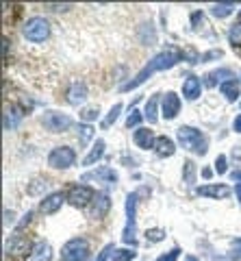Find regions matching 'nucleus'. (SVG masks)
Segmentation results:
<instances>
[{
  "label": "nucleus",
  "instance_id": "f257e3e1",
  "mask_svg": "<svg viewBox=\"0 0 241 261\" xmlns=\"http://www.w3.org/2000/svg\"><path fill=\"white\" fill-rule=\"evenodd\" d=\"M180 59H183V55L178 50H163V53H159V55L152 57V59L137 72V76L131 79V81H126V83L119 87V89H122V92H131V89H135V87H139V85L146 83V81L152 74H155V72H163L167 68H174V65L178 63Z\"/></svg>",
  "mask_w": 241,
  "mask_h": 261
},
{
  "label": "nucleus",
  "instance_id": "f03ea898",
  "mask_svg": "<svg viewBox=\"0 0 241 261\" xmlns=\"http://www.w3.org/2000/svg\"><path fill=\"white\" fill-rule=\"evenodd\" d=\"M176 137H178V142L185 150H191L196 154H206V150H208L206 137L194 126H180L176 130Z\"/></svg>",
  "mask_w": 241,
  "mask_h": 261
},
{
  "label": "nucleus",
  "instance_id": "7ed1b4c3",
  "mask_svg": "<svg viewBox=\"0 0 241 261\" xmlns=\"http://www.w3.org/2000/svg\"><path fill=\"white\" fill-rule=\"evenodd\" d=\"M137 194H128L126 196V226L122 233L124 244L137 246Z\"/></svg>",
  "mask_w": 241,
  "mask_h": 261
},
{
  "label": "nucleus",
  "instance_id": "20e7f679",
  "mask_svg": "<svg viewBox=\"0 0 241 261\" xmlns=\"http://www.w3.org/2000/svg\"><path fill=\"white\" fill-rule=\"evenodd\" d=\"M24 37L28 39V42L33 44H42L48 39V35H50V24H48L46 18H39V15H35V18H31L26 24H24Z\"/></svg>",
  "mask_w": 241,
  "mask_h": 261
},
{
  "label": "nucleus",
  "instance_id": "39448f33",
  "mask_svg": "<svg viewBox=\"0 0 241 261\" xmlns=\"http://www.w3.org/2000/svg\"><path fill=\"white\" fill-rule=\"evenodd\" d=\"M61 261H89V244L83 238H74L63 244Z\"/></svg>",
  "mask_w": 241,
  "mask_h": 261
},
{
  "label": "nucleus",
  "instance_id": "423d86ee",
  "mask_svg": "<svg viewBox=\"0 0 241 261\" xmlns=\"http://www.w3.org/2000/svg\"><path fill=\"white\" fill-rule=\"evenodd\" d=\"M76 163V152L70 146H57L48 154V166L54 170H68Z\"/></svg>",
  "mask_w": 241,
  "mask_h": 261
},
{
  "label": "nucleus",
  "instance_id": "0eeeda50",
  "mask_svg": "<svg viewBox=\"0 0 241 261\" xmlns=\"http://www.w3.org/2000/svg\"><path fill=\"white\" fill-rule=\"evenodd\" d=\"M42 124L50 130V133H63L72 126V118L66 116V113H59V111H46L44 118H42Z\"/></svg>",
  "mask_w": 241,
  "mask_h": 261
},
{
  "label": "nucleus",
  "instance_id": "6e6552de",
  "mask_svg": "<svg viewBox=\"0 0 241 261\" xmlns=\"http://www.w3.org/2000/svg\"><path fill=\"white\" fill-rule=\"evenodd\" d=\"M94 198H96V192L87 185H74L68 192V200H70V205H74V207H87Z\"/></svg>",
  "mask_w": 241,
  "mask_h": 261
},
{
  "label": "nucleus",
  "instance_id": "1a4fd4ad",
  "mask_svg": "<svg viewBox=\"0 0 241 261\" xmlns=\"http://www.w3.org/2000/svg\"><path fill=\"white\" fill-rule=\"evenodd\" d=\"M80 181H102V183H117V172L113 168H109V166H102L98 170H94V172H87L80 176Z\"/></svg>",
  "mask_w": 241,
  "mask_h": 261
},
{
  "label": "nucleus",
  "instance_id": "9d476101",
  "mask_svg": "<svg viewBox=\"0 0 241 261\" xmlns=\"http://www.w3.org/2000/svg\"><path fill=\"white\" fill-rule=\"evenodd\" d=\"M33 248L35 246H31V242L24 235H13L7 242V255H26V252H33Z\"/></svg>",
  "mask_w": 241,
  "mask_h": 261
},
{
  "label": "nucleus",
  "instance_id": "9b49d317",
  "mask_svg": "<svg viewBox=\"0 0 241 261\" xmlns=\"http://www.w3.org/2000/svg\"><path fill=\"white\" fill-rule=\"evenodd\" d=\"M66 198H68V196H63V192H52V194H48L46 198L42 200L39 209H42V214H48V216H50V214H57Z\"/></svg>",
  "mask_w": 241,
  "mask_h": 261
},
{
  "label": "nucleus",
  "instance_id": "f8f14e48",
  "mask_svg": "<svg viewBox=\"0 0 241 261\" xmlns=\"http://www.w3.org/2000/svg\"><path fill=\"white\" fill-rule=\"evenodd\" d=\"M180 113V98L174 92H167L163 96V118L165 120H174Z\"/></svg>",
  "mask_w": 241,
  "mask_h": 261
},
{
  "label": "nucleus",
  "instance_id": "ddd939ff",
  "mask_svg": "<svg viewBox=\"0 0 241 261\" xmlns=\"http://www.w3.org/2000/svg\"><path fill=\"white\" fill-rule=\"evenodd\" d=\"M198 196H204V198H228L230 196V187L226 185H202L196 190Z\"/></svg>",
  "mask_w": 241,
  "mask_h": 261
},
{
  "label": "nucleus",
  "instance_id": "4468645a",
  "mask_svg": "<svg viewBox=\"0 0 241 261\" xmlns=\"http://www.w3.org/2000/svg\"><path fill=\"white\" fill-rule=\"evenodd\" d=\"M111 209V200H109V196L107 194H98L94 198V207L89 211V218L94 220H102L104 216H107V211Z\"/></svg>",
  "mask_w": 241,
  "mask_h": 261
},
{
  "label": "nucleus",
  "instance_id": "2eb2a0df",
  "mask_svg": "<svg viewBox=\"0 0 241 261\" xmlns=\"http://www.w3.org/2000/svg\"><path fill=\"white\" fill-rule=\"evenodd\" d=\"M202 92V83H200L198 76H187L183 83V96L187 98V100H196Z\"/></svg>",
  "mask_w": 241,
  "mask_h": 261
},
{
  "label": "nucleus",
  "instance_id": "dca6fc26",
  "mask_svg": "<svg viewBox=\"0 0 241 261\" xmlns=\"http://www.w3.org/2000/svg\"><path fill=\"white\" fill-rule=\"evenodd\" d=\"M155 152L159 154V157H172V154L176 152V144L167 135H159L155 140Z\"/></svg>",
  "mask_w": 241,
  "mask_h": 261
},
{
  "label": "nucleus",
  "instance_id": "f3484780",
  "mask_svg": "<svg viewBox=\"0 0 241 261\" xmlns=\"http://www.w3.org/2000/svg\"><path fill=\"white\" fill-rule=\"evenodd\" d=\"M87 98V87L85 83H80V81H74L70 87V92H68V102L70 105H80Z\"/></svg>",
  "mask_w": 241,
  "mask_h": 261
},
{
  "label": "nucleus",
  "instance_id": "a211bd4d",
  "mask_svg": "<svg viewBox=\"0 0 241 261\" xmlns=\"http://www.w3.org/2000/svg\"><path fill=\"white\" fill-rule=\"evenodd\" d=\"M135 144H137L141 150L155 148V137H152V130L150 128H137V130H135Z\"/></svg>",
  "mask_w": 241,
  "mask_h": 261
},
{
  "label": "nucleus",
  "instance_id": "6ab92c4d",
  "mask_svg": "<svg viewBox=\"0 0 241 261\" xmlns=\"http://www.w3.org/2000/svg\"><path fill=\"white\" fill-rule=\"evenodd\" d=\"M50 259H52V248L46 242H37L28 257V261H50Z\"/></svg>",
  "mask_w": 241,
  "mask_h": 261
},
{
  "label": "nucleus",
  "instance_id": "aec40b11",
  "mask_svg": "<svg viewBox=\"0 0 241 261\" xmlns=\"http://www.w3.org/2000/svg\"><path fill=\"white\" fill-rule=\"evenodd\" d=\"M220 92L226 96V100L235 102L237 96H239V81L237 79H230V81H224V83L220 85Z\"/></svg>",
  "mask_w": 241,
  "mask_h": 261
},
{
  "label": "nucleus",
  "instance_id": "412c9836",
  "mask_svg": "<svg viewBox=\"0 0 241 261\" xmlns=\"http://www.w3.org/2000/svg\"><path fill=\"white\" fill-rule=\"evenodd\" d=\"M102 154H104V140H98L94 144V148L89 150V154L83 159V166H94L96 161L102 159Z\"/></svg>",
  "mask_w": 241,
  "mask_h": 261
},
{
  "label": "nucleus",
  "instance_id": "4be33fe9",
  "mask_svg": "<svg viewBox=\"0 0 241 261\" xmlns=\"http://www.w3.org/2000/svg\"><path fill=\"white\" fill-rule=\"evenodd\" d=\"M157 102H159V94L150 96V100L146 102V120L150 122V124L157 122Z\"/></svg>",
  "mask_w": 241,
  "mask_h": 261
},
{
  "label": "nucleus",
  "instance_id": "5701e85b",
  "mask_svg": "<svg viewBox=\"0 0 241 261\" xmlns=\"http://www.w3.org/2000/svg\"><path fill=\"white\" fill-rule=\"evenodd\" d=\"M232 11H235V5L232 3H224V5H213L211 7V13L215 15V18H226V15H230Z\"/></svg>",
  "mask_w": 241,
  "mask_h": 261
},
{
  "label": "nucleus",
  "instance_id": "b1692460",
  "mask_svg": "<svg viewBox=\"0 0 241 261\" xmlns=\"http://www.w3.org/2000/svg\"><path fill=\"white\" fill-rule=\"evenodd\" d=\"M224 76H226L228 81L235 79V74H232L230 70H215V72H211V74H206V85L213 87L215 83H218V79H224Z\"/></svg>",
  "mask_w": 241,
  "mask_h": 261
},
{
  "label": "nucleus",
  "instance_id": "393cba45",
  "mask_svg": "<svg viewBox=\"0 0 241 261\" xmlns=\"http://www.w3.org/2000/svg\"><path fill=\"white\" fill-rule=\"evenodd\" d=\"M183 176H185V183L187 185H194V181H196V163L194 161H185L183 163Z\"/></svg>",
  "mask_w": 241,
  "mask_h": 261
},
{
  "label": "nucleus",
  "instance_id": "a878e982",
  "mask_svg": "<svg viewBox=\"0 0 241 261\" xmlns=\"http://www.w3.org/2000/svg\"><path fill=\"white\" fill-rule=\"evenodd\" d=\"M228 42L235 46V48H241V24H232L230 31H228Z\"/></svg>",
  "mask_w": 241,
  "mask_h": 261
},
{
  "label": "nucleus",
  "instance_id": "bb28decb",
  "mask_svg": "<svg viewBox=\"0 0 241 261\" xmlns=\"http://www.w3.org/2000/svg\"><path fill=\"white\" fill-rule=\"evenodd\" d=\"M119 113H122V105L117 102V105H113V107H111L109 116L102 120V126H104V128H107V126H111V124H113V122H115V120L119 118Z\"/></svg>",
  "mask_w": 241,
  "mask_h": 261
},
{
  "label": "nucleus",
  "instance_id": "cd10ccee",
  "mask_svg": "<svg viewBox=\"0 0 241 261\" xmlns=\"http://www.w3.org/2000/svg\"><path fill=\"white\" fill-rule=\"evenodd\" d=\"M135 255H137V252L131 250V248H117L113 252V261H133Z\"/></svg>",
  "mask_w": 241,
  "mask_h": 261
},
{
  "label": "nucleus",
  "instance_id": "c85d7f7f",
  "mask_svg": "<svg viewBox=\"0 0 241 261\" xmlns=\"http://www.w3.org/2000/svg\"><path fill=\"white\" fill-rule=\"evenodd\" d=\"M146 240H148L150 244L163 242V240H165V231H163V228H148V231H146Z\"/></svg>",
  "mask_w": 241,
  "mask_h": 261
},
{
  "label": "nucleus",
  "instance_id": "c756f323",
  "mask_svg": "<svg viewBox=\"0 0 241 261\" xmlns=\"http://www.w3.org/2000/svg\"><path fill=\"white\" fill-rule=\"evenodd\" d=\"M80 133H78V140H80V144H87L94 137V126L92 124H80Z\"/></svg>",
  "mask_w": 241,
  "mask_h": 261
},
{
  "label": "nucleus",
  "instance_id": "7c9ffc66",
  "mask_svg": "<svg viewBox=\"0 0 241 261\" xmlns=\"http://www.w3.org/2000/svg\"><path fill=\"white\" fill-rule=\"evenodd\" d=\"M18 122H20V116L15 111H7V116H5V128L9 130V128H15L18 126Z\"/></svg>",
  "mask_w": 241,
  "mask_h": 261
},
{
  "label": "nucleus",
  "instance_id": "2f4dec72",
  "mask_svg": "<svg viewBox=\"0 0 241 261\" xmlns=\"http://www.w3.org/2000/svg\"><path fill=\"white\" fill-rule=\"evenodd\" d=\"M215 172L226 174V154H220V157L215 159Z\"/></svg>",
  "mask_w": 241,
  "mask_h": 261
},
{
  "label": "nucleus",
  "instance_id": "473e14b6",
  "mask_svg": "<svg viewBox=\"0 0 241 261\" xmlns=\"http://www.w3.org/2000/svg\"><path fill=\"white\" fill-rule=\"evenodd\" d=\"M139 122H141L139 111H137V109H133V111H131V116H128V120H126V126H128V128H133V126H137Z\"/></svg>",
  "mask_w": 241,
  "mask_h": 261
},
{
  "label": "nucleus",
  "instance_id": "72a5a7b5",
  "mask_svg": "<svg viewBox=\"0 0 241 261\" xmlns=\"http://www.w3.org/2000/svg\"><path fill=\"white\" fill-rule=\"evenodd\" d=\"M191 24H194V29H196V31H200V27H206V22H204V15L200 13V11H196L194 15H191Z\"/></svg>",
  "mask_w": 241,
  "mask_h": 261
},
{
  "label": "nucleus",
  "instance_id": "f704fd0d",
  "mask_svg": "<svg viewBox=\"0 0 241 261\" xmlns=\"http://www.w3.org/2000/svg\"><path fill=\"white\" fill-rule=\"evenodd\" d=\"M44 187H48V181H35V185H28V194L31 196H37L39 192L44 190Z\"/></svg>",
  "mask_w": 241,
  "mask_h": 261
},
{
  "label": "nucleus",
  "instance_id": "c9c22d12",
  "mask_svg": "<svg viewBox=\"0 0 241 261\" xmlns=\"http://www.w3.org/2000/svg\"><path fill=\"white\" fill-rule=\"evenodd\" d=\"M115 250V246H113V244H107V246H104L102 250H100V255L98 257H96V261H107V257L111 255V252H113Z\"/></svg>",
  "mask_w": 241,
  "mask_h": 261
},
{
  "label": "nucleus",
  "instance_id": "e433bc0d",
  "mask_svg": "<svg viewBox=\"0 0 241 261\" xmlns=\"http://www.w3.org/2000/svg\"><path fill=\"white\" fill-rule=\"evenodd\" d=\"M178 248H172L170 252H165V255H161L157 261H176V259H178Z\"/></svg>",
  "mask_w": 241,
  "mask_h": 261
},
{
  "label": "nucleus",
  "instance_id": "4c0bfd02",
  "mask_svg": "<svg viewBox=\"0 0 241 261\" xmlns=\"http://www.w3.org/2000/svg\"><path fill=\"white\" fill-rule=\"evenodd\" d=\"M98 118V109H85L83 113H80V120H87V122H92V120H96Z\"/></svg>",
  "mask_w": 241,
  "mask_h": 261
},
{
  "label": "nucleus",
  "instance_id": "58836bf2",
  "mask_svg": "<svg viewBox=\"0 0 241 261\" xmlns=\"http://www.w3.org/2000/svg\"><path fill=\"white\" fill-rule=\"evenodd\" d=\"M218 57H222V50H211V53H206L200 57V61H208V59H218Z\"/></svg>",
  "mask_w": 241,
  "mask_h": 261
},
{
  "label": "nucleus",
  "instance_id": "ea45409f",
  "mask_svg": "<svg viewBox=\"0 0 241 261\" xmlns=\"http://www.w3.org/2000/svg\"><path fill=\"white\" fill-rule=\"evenodd\" d=\"M48 9H52V11H66V9H70V5H48Z\"/></svg>",
  "mask_w": 241,
  "mask_h": 261
},
{
  "label": "nucleus",
  "instance_id": "a19ab883",
  "mask_svg": "<svg viewBox=\"0 0 241 261\" xmlns=\"http://www.w3.org/2000/svg\"><path fill=\"white\" fill-rule=\"evenodd\" d=\"M31 218H33V214H31V211H28V214H24V220L18 224V228H24V226H26V224L31 222Z\"/></svg>",
  "mask_w": 241,
  "mask_h": 261
},
{
  "label": "nucleus",
  "instance_id": "79ce46f5",
  "mask_svg": "<svg viewBox=\"0 0 241 261\" xmlns=\"http://www.w3.org/2000/svg\"><path fill=\"white\" fill-rule=\"evenodd\" d=\"M232 159L241 163V146H235V148H232Z\"/></svg>",
  "mask_w": 241,
  "mask_h": 261
},
{
  "label": "nucleus",
  "instance_id": "37998d69",
  "mask_svg": "<svg viewBox=\"0 0 241 261\" xmlns=\"http://www.w3.org/2000/svg\"><path fill=\"white\" fill-rule=\"evenodd\" d=\"M232 128H235L237 133H241V116L235 118V122H232Z\"/></svg>",
  "mask_w": 241,
  "mask_h": 261
},
{
  "label": "nucleus",
  "instance_id": "c03bdc74",
  "mask_svg": "<svg viewBox=\"0 0 241 261\" xmlns=\"http://www.w3.org/2000/svg\"><path fill=\"white\" fill-rule=\"evenodd\" d=\"M230 178L232 181H237V183H241V170H235V172L230 174Z\"/></svg>",
  "mask_w": 241,
  "mask_h": 261
},
{
  "label": "nucleus",
  "instance_id": "a18cd8bd",
  "mask_svg": "<svg viewBox=\"0 0 241 261\" xmlns=\"http://www.w3.org/2000/svg\"><path fill=\"white\" fill-rule=\"evenodd\" d=\"M5 216H7L5 224H11V222H13V211H5Z\"/></svg>",
  "mask_w": 241,
  "mask_h": 261
},
{
  "label": "nucleus",
  "instance_id": "49530a36",
  "mask_svg": "<svg viewBox=\"0 0 241 261\" xmlns=\"http://www.w3.org/2000/svg\"><path fill=\"white\" fill-rule=\"evenodd\" d=\"M235 194H237V200L241 202V183H237V187H235Z\"/></svg>",
  "mask_w": 241,
  "mask_h": 261
},
{
  "label": "nucleus",
  "instance_id": "de8ad7c7",
  "mask_svg": "<svg viewBox=\"0 0 241 261\" xmlns=\"http://www.w3.org/2000/svg\"><path fill=\"white\" fill-rule=\"evenodd\" d=\"M185 261H198L196 257H187V259H185Z\"/></svg>",
  "mask_w": 241,
  "mask_h": 261
},
{
  "label": "nucleus",
  "instance_id": "09e8293b",
  "mask_svg": "<svg viewBox=\"0 0 241 261\" xmlns=\"http://www.w3.org/2000/svg\"><path fill=\"white\" fill-rule=\"evenodd\" d=\"M235 244H237V246H239V248H241V240H237V242H235Z\"/></svg>",
  "mask_w": 241,
  "mask_h": 261
},
{
  "label": "nucleus",
  "instance_id": "8fccbe9b",
  "mask_svg": "<svg viewBox=\"0 0 241 261\" xmlns=\"http://www.w3.org/2000/svg\"><path fill=\"white\" fill-rule=\"evenodd\" d=\"M239 24H241V9H239Z\"/></svg>",
  "mask_w": 241,
  "mask_h": 261
}]
</instances>
